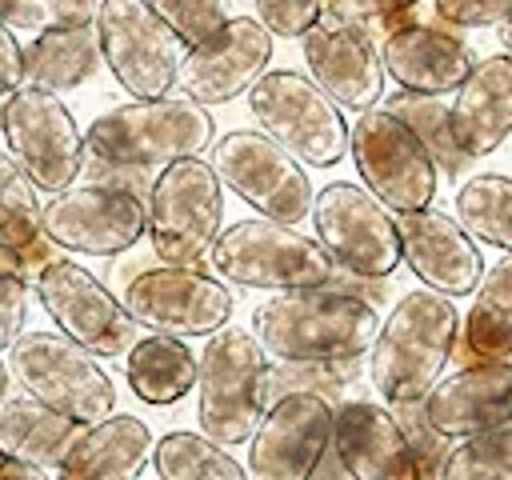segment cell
Wrapping results in <instances>:
<instances>
[{"mask_svg":"<svg viewBox=\"0 0 512 480\" xmlns=\"http://www.w3.org/2000/svg\"><path fill=\"white\" fill-rule=\"evenodd\" d=\"M208 260L216 268V280L232 288H268V292L324 288L336 272V264L316 244V236H304L300 228L264 216L220 228Z\"/></svg>","mask_w":512,"mask_h":480,"instance_id":"cell-5","label":"cell"},{"mask_svg":"<svg viewBox=\"0 0 512 480\" xmlns=\"http://www.w3.org/2000/svg\"><path fill=\"white\" fill-rule=\"evenodd\" d=\"M8 372L32 400L84 428L116 408V384L104 364L60 332H24L8 348Z\"/></svg>","mask_w":512,"mask_h":480,"instance_id":"cell-7","label":"cell"},{"mask_svg":"<svg viewBox=\"0 0 512 480\" xmlns=\"http://www.w3.org/2000/svg\"><path fill=\"white\" fill-rule=\"evenodd\" d=\"M380 108L384 112H392L420 144H424V152L432 156V164H436V172L440 176H448V180H456L464 168H468V156L456 148V140H452V124H448V104L440 100V96H416V92H396V96H388V100H380Z\"/></svg>","mask_w":512,"mask_h":480,"instance_id":"cell-32","label":"cell"},{"mask_svg":"<svg viewBox=\"0 0 512 480\" xmlns=\"http://www.w3.org/2000/svg\"><path fill=\"white\" fill-rule=\"evenodd\" d=\"M380 328L376 304L336 288L276 292L252 312V336L272 364L360 360Z\"/></svg>","mask_w":512,"mask_h":480,"instance_id":"cell-1","label":"cell"},{"mask_svg":"<svg viewBox=\"0 0 512 480\" xmlns=\"http://www.w3.org/2000/svg\"><path fill=\"white\" fill-rule=\"evenodd\" d=\"M148 4L168 24V32L184 44V52L212 40L228 20L224 0H148Z\"/></svg>","mask_w":512,"mask_h":480,"instance_id":"cell-38","label":"cell"},{"mask_svg":"<svg viewBox=\"0 0 512 480\" xmlns=\"http://www.w3.org/2000/svg\"><path fill=\"white\" fill-rule=\"evenodd\" d=\"M80 432H84V424L44 408L28 392L8 396L0 404V456L4 460H20V464H32L40 472L60 468V460L80 440Z\"/></svg>","mask_w":512,"mask_h":480,"instance_id":"cell-26","label":"cell"},{"mask_svg":"<svg viewBox=\"0 0 512 480\" xmlns=\"http://www.w3.org/2000/svg\"><path fill=\"white\" fill-rule=\"evenodd\" d=\"M12 160L24 168L32 188L40 192H64L84 168V132L76 116L64 108L60 96L16 88L4 100V124Z\"/></svg>","mask_w":512,"mask_h":480,"instance_id":"cell-14","label":"cell"},{"mask_svg":"<svg viewBox=\"0 0 512 480\" xmlns=\"http://www.w3.org/2000/svg\"><path fill=\"white\" fill-rule=\"evenodd\" d=\"M0 480H48V472H40V468H32V464L4 460V456H0Z\"/></svg>","mask_w":512,"mask_h":480,"instance_id":"cell-44","label":"cell"},{"mask_svg":"<svg viewBox=\"0 0 512 480\" xmlns=\"http://www.w3.org/2000/svg\"><path fill=\"white\" fill-rule=\"evenodd\" d=\"M0 124H4V96H0Z\"/></svg>","mask_w":512,"mask_h":480,"instance_id":"cell-47","label":"cell"},{"mask_svg":"<svg viewBox=\"0 0 512 480\" xmlns=\"http://www.w3.org/2000/svg\"><path fill=\"white\" fill-rule=\"evenodd\" d=\"M496 36H500V44H504V52L512 56V16H508V20L500 24V32H496Z\"/></svg>","mask_w":512,"mask_h":480,"instance_id":"cell-45","label":"cell"},{"mask_svg":"<svg viewBox=\"0 0 512 480\" xmlns=\"http://www.w3.org/2000/svg\"><path fill=\"white\" fill-rule=\"evenodd\" d=\"M460 312L432 288L404 292L380 320L368 348V376L384 404H420L452 360Z\"/></svg>","mask_w":512,"mask_h":480,"instance_id":"cell-2","label":"cell"},{"mask_svg":"<svg viewBox=\"0 0 512 480\" xmlns=\"http://www.w3.org/2000/svg\"><path fill=\"white\" fill-rule=\"evenodd\" d=\"M160 480H248V468L200 432H168L152 444Z\"/></svg>","mask_w":512,"mask_h":480,"instance_id":"cell-33","label":"cell"},{"mask_svg":"<svg viewBox=\"0 0 512 480\" xmlns=\"http://www.w3.org/2000/svg\"><path fill=\"white\" fill-rule=\"evenodd\" d=\"M452 140L468 160L496 152L512 136V56L496 52L472 64L448 104Z\"/></svg>","mask_w":512,"mask_h":480,"instance_id":"cell-24","label":"cell"},{"mask_svg":"<svg viewBox=\"0 0 512 480\" xmlns=\"http://www.w3.org/2000/svg\"><path fill=\"white\" fill-rule=\"evenodd\" d=\"M28 284H36V268L20 252L0 248V352H8L24 336Z\"/></svg>","mask_w":512,"mask_h":480,"instance_id":"cell-37","label":"cell"},{"mask_svg":"<svg viewBox=\"0 0 512 480\" xmlns=\"http://www.w3.org/2000/svg\"><path fill=\"white\" fill-rule=\"evenodd\" d=\"M128 388L144 404H176L196 388V352L176 336H140L124 352Z\"/></svg>","mask_w":512,"mask_h":480,"instance_id":"cell-29","label":"cell"},{"mask_svg":"<svg viewBox=\"0 0 512 480\" xmlns=\"http://www.w3.org/2000/svg\"><path fill=\"white\" fill-rule=\"evenodd\" d=\"M208 164H212L216 180L224 188H232L244 204H252L264 220L296 228L300 220L312 216L316 188H312L304 164L292 160L264 132H256V128L224 132L220 140H212Z\"/></svg>","mask_w":512,"mask_h":480,"instance_id":"cell-9","label":"cell"},{"mask_svg":"<svg viewBox=\"0 0 512 480\" xmlns=\"http://www.w3.org/2000/svg\"><path fill=\"white\" fill-rule=\"evenodd\" d=\"M148 240L160 264L200 268L224 228V192L208 160L188 156L160 168L148 188Z\"/></svg>","mask_w":512,"mask_h":480,"instance_id":"cell-6","label":"cell"},{"mask_svg":"<svg viewBox=\"0 0 512 480\" xmlns=\"http://www.w3.org/2000/svg\"><path fill=\"white\" fill-rule=\"evenodd\" d=\"M0 248L20 252L36 276L56 260L52 240L40 232V200L24 168L12 160L8 148H0Z\"/></svg>","mask_w":512,"mask_h":480,"instance_id":"cell-30","label":"cell"},{"mask_svg":"<svg viewBox=\"0 0 512 480\" xmlns=\"http://www.w3.org/2000/svg\"><path fill=\"white\" fill-rule=\"evenodd\" d=\"M360 360H328V364H268L264 376V400H280L288 392H316L324 400H332L352 376H356Z\"/></svg>","mask_w":512,"mask_h":480,"instance_id":"cell-36","label":"cell"},{"mask_svg":"<svg viewBox=\"0 0 512 480\" xmlns=\"http://www.w3.org/2000/svg\"><path fill=\"white\" fill-rule=\"evenodd\" d=\"M452 356L480 364V360H508L512 356V252L484 268L468 316H460V336Z\"/></svg>","mask_w":512,"mask_h":480,"instance_id":"cell-27","label":"cell"},{"mask_svg":"<svg viewBox=\"0 0 512 480\" xmlns=\"http://www.w3.org/2000/svg\"><path fill=\"white\" fill-rule=\"evenodd\" d=\"M100 68L96 28H52L24 44V88L72 92Z\"/></svg>","mask_w":512,"mask_h":480,"instance_id":"cell-28","label":"cell"},{"mask_svg":"<svg viewBox=\"0 0 512 480\" xmlns=\"http://www.w3.org/2000/svg\"><path fill=\"white\" fill-rule=\"evenodd\" d=\"M308 80L344 112H368L384 100V64L380 48L360 24H336L320 16L304 36Z\"/></svg>","mask_w":512,"mask_h":480,"instance_id":"cell-19","label":"cell"},{"mask_svg":"<svg viewBox=\"0 0 512 480\" xmlns=\"http://www.w3.org/2000/svg\"><path fill=\"white\" fill-rule=\"evenodd\" d=\"M36 292L44 312L56 320L60 336H68L96 360L124 356L140 340V328L124 312V304L76 260H52L36 276Z\"/></svg>","mask_w":512,"mask_h":480,"instance_id":"cell-15","label":"cell"},{"mask_svg":"<svg viewBox=\"0 0 512 480\" xmlns=\"http://www.w3.org/2000/svg\"><path fill=\"white\" fill-rule=\"evenodd\" d=\"M24 84V44L12 28L0 24V96Z\"/></svg>","mask_w":512,"mask_h":480,"instance_id":"cell-43","label":"cell"},{"mask_svg":"<svg viewBox=\"0 0 512 480\" xmlns=\"http://www.w3.org/2000/svg\"><path fill=\"white\" fill-rule=\"evenodd\" d=\"M152 432L140 416L88 424L56 468V480H140L152 460Z\"/></svg>","mask_w":512,"mask_h":480,"instance_id":"cell-25","label":"cell"},{"mask_svg":"<svg viewBox=\"0 0 512 480\" xmlns=\"http://www.w3.org/2000/svg\"><path fill=\"white\" fill-rule=\"evenodd\" d=\"M268 60H272V32L256 16H228L212 40L184 52L176 88L184 92V100L200 108L228 104L268 72Z\"/></svg>","mask_w":512,"mask_h":480,"instance_id":"cell-18","label":"cell"},{"mask_svg":"<svg viewBox=\"0 0 512 480\" xmlns=\"http://www.w3.org/2000/svg\"><path fill=\"white\" fill-rule=\"evenodd\" d=\"M248 112L256 120V132H264L300 164L332 168L348 152L344 112L304 72L292 68L264 72L248 88Z\"/></svg>","mask_w":512,"mask_h":480,"instance_id":"cell-8","label":"cell"},{"mask_svg":"<svg viewBox=\"0 0 512 480\" xmlns=\"http://www.w3.org/2000/svg\"><path fill=\"white\" fill-rule=\"evenodd\" d=\"M392 416H396V424H400V432L408 440V452L416 460V480H440V468H444V460L452 452V440L440 436L428 424L420 404H392Z\"/></svg>","mask_w":512,"mask_h":480,"instance_id":"cell-39","label":"cell"},{"mask_svg":"<svg viewBox=\"0 0 512 480\" xmlns=\"http://www.w3.org/2000/svg\"><path fill=\"white\" fill-rule=\"evenodd\" d=\"M316 244L340 272L364 280H388L400 268L396 216L360 184L332 180L312 200Z\"/></svg>","mask_w":512,"mask_h":480,"instance_id":"cell-10","label":"cell"},{"mask_svg":"<svg viewBox=\"0 0 512 480\" xmlns=\"http://www.w3.org/2000/svg\"><path fill=\"white\" fill-rule=\"evenodd\" d=\"M332 408L316 392L272 400L248 440V480H312L332 448Z\"/></svg>","mask_w":512,"mask_h":480,"instance_id":"cell-17","label":"cell"},{"mask_svg":"<svg viewBox=\"0 0 512 480\" xmlns=\"http://www.w3.org/2000/svg\"><path fill=\"white\" fill-rule=\"evenodd\" d=\"M380 64H384V76H392L400 84V92L444 96V92H456L464 84V76L472 72L476 56L448 28L400 24V28H392L384 36Z\"/></svg>","mask_w":512,"mask_h":480,"instance_id":"cell-23","label":"cell"},{"mask_svg":"<svg viewBox=\"0 0 512 480\" xmlns=\"http://www.w3.org/2000/svg\"><path fill=\"white\" fill-rule=\"evenodd\" d=\"M212 112L184 96L128 100L96 116L84 132V156L128 168H164L212 148Z\"/></svg>","mask_w":512,"mask_h":480,"instance_id":"cell-3","label":"cell"},{"mask_svg":"<svg viewBox=\"0 0 512 480\" xmlns=\"http://www.w3.org/2000/svg\"><path fill=\"white\" fill-rule=\"evenodd\" d=\"M92 28L108 72L128 96H168L184 60V44L168 32L148 0H100Z\"/></svg>","mask_w":512,"mask_h":480,"instance_id":"cell-12","label":"cell"},{"mask_svg":"<svg viewBox=\"0 0 512 480\" xmlns=\"http://www.w3.org/2000/svg\"><path fill=\"white\" fill-rule=\"evenodd\" d=\"M332 456L348 480H416V460L388 404L344 400L332 408Z\"/></svg>","mask_w":512,"mask_h":480,"instance_id":"cell-22","label":"cell"},{"mask_svg":"<svg viewBox=\"0 0 512 480\" xmlns=\"http://www.w3.org/2000/svg\"><path fill=\"white\" fill-rule=\"evenodd\" d=\"M324 16V0H256V20L284 40L304 36Z\"/></svg>","mask_w":512,"mask_h":480,"instance_id":"cell-40","label":"cell"},{"mask_svg":"<svg viewBox=\"0 0 512 480\" xmlns=\"http://www.w3.org/2000/svg\"><path fill=\"white\" fill-rule=\"evenodd\" d=\"M348 152L364 180V188L396 216L432 208L440 172L424 144L380 104L360 112L348 128Z\"/></svg>","mask_w":512,"mask_h":480,"instance_id":"cell-11","label":"cell"},{"mask_svg":"<svg viewBox=\"0 0 512 480\" xmlns=\"http://www.w3.org/2000/svg\"><path fill=\"white\" fill-rule=\"evenodd\" d=\"M456 224L476 240L512 252V176L480 172L456 192Z\"/></svg>","mask_w":512,"mask_h":480,"instance_id":"cell-31","label":"cell"},{"mask_svg":"<svg viewBox=\"0 0 512 480\" xmlns=\"http://www.w3.org/2000/svg\"><path fill=\"white\" fill-rule=\"evenodd\" d=\"M420 0H324V16L336 24H372V20H388L400 16L408 8H416Z\"/></svg>","mask_w":512,"mask_h":480,"instance_id":"cell-42","label":"cell"},{"mask_svg":"<svg viewBox=\"0 0 512 480\" xmlns=\"http://www.w3.org/2000/svg\"><path fill=\"white\" fill-rule=\"evenodd\" d=\"M124 312L156 336H212L232 320V292L204 268H144L124 284Z\"/></svg>","mask_w":512,"mask_h":480,"instance_id":"cell-13","label":"cell"},{"mask_svg":"<svg viewBox=\"0 0 512 480\" xmlns=\"http://www.w3.org/2000/svg\"><path fill=\"white\" fill-rule=\"evenodd\" d=\"M8 384H12V372H8V364L0 360V404L8 400Z\"/></svg>","mask_w":512,"mask_h":480,"instance_id":"cell-46","label":"cell"},{"mask_svg":"<svg viewBox=\"0 0 512 480\" xmlns=\"http://www.w3.org/2000/svg\"><path fill=\"white\" fill-rule=\"evenodd\" d=\"M396 236H400V264H408L424 288L448 300L476 292L484 276V260L476 240L456 224V216L440 208L404 212L396 216Z\"/></svg>","mask_w":512,"mask_h":480,"instance_id":"cell-20","label":"cell"},{"mask_svg":"<svg viewBox=\"0 0 512 480\" xmlns=\"http://www.w3.org/2000/svg\"><path fill=\"white\" fill-rule=\"evenodd\" d=\"M268 356L248 328L224 324L208 336L196 356V420L200 436L220 448L248 444L268 400H264Z\"/></svg>","mask_w":512,"mask_h":480,"instance_id":"cell-4","label":"cell"},{"mask_svg":"<svg viewBox=\"0 0 512 480\" xmlns=\"http://www.w3.org/2000/svg\"><path fill=\"white\" fill-rule=\"evenodd\" d=\"M448 28H500L512 16V0H432Z\"/></svg>","mask_w":512,"mask_h":480,"instance_id":"cell-41","label":"cell"},{"mask_svg":"<svg viewBox=\"0 0 512 480\" xmlns=\"http://www.w3.org/2000/svg\"><path fill=\"white\" fill-rule=\"evenodd\" d=\"M420 408L428 424L448 440L512 424V360H480L440 376Z\"/></svg>","mask_w":512,"mask_h":480,"instance_id":"cell-21","label":"cell"},{"mask_svg":"<svg viewBox=\"0 0 512 480\" xmlns=\"http://www.w3.org/2000/svg\"><path fill=\"white\" fill-rule=\"evenodd\" d=\"M100 0H0V24L12 32L92 28Z\"/></svg>","mask_w":512,"mask_h":480,"instance_id":"cell-35","label":"cell"},{"mask_svg":"<svg viewBox=\"0 0 512 480\" xmlns=\"http://www.w3.org/2000/svg\"><path fill=\"white\" fill-rule=\"evenodd\" d=\"M40 232L68 252L84 256H120L136 248V240L148 232V208L140 196L104 188V184H80L56 192L40 208Z\"/></svg>","mask_w":512,"mask_h":480,"instance_id":"cell-16","label":"cell"},{"mask_svg":"<svg viewBox=\"0 0 512 480\" xmlns=\"http://www.w3.org/2000/svg\"><path fill=\"white\" fill-rule=\"evenodd\" d=\"M440 480H512V424L464 436L448 452Z\"/></svg>","mask_w":512,"mask_h":480,"instance_id":"cell-34","label":"cell"}]
</instances>
